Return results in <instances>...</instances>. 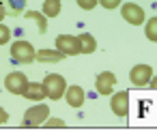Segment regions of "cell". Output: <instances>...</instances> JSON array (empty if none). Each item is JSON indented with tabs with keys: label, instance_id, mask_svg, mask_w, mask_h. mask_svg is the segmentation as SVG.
<instances>
[{
	"label": "cell",
	"instance_id": "52a82bcc",
	"mask_svg": "<svg viewBox=\"0 0 157 131\" xmlns=\"http://www.w3.org/2000/svg\"><path fill=\"white\" fill-rule=\"evenodd\" d=\"M151 77H153V67H148V65H136V67L129 71V80H131V84L138 86V88L146 86Z\"/></svg>",
	"mask_w": 157,
	"mask_h": 131
},
{
	"label": "cell",
	"instance_id": "9a60e30c",
	"mask_svg": "<svg viewBox=\"0 0 157 131\" xmlns=\"http://www.w3.org/2000/svg\"><path fill=\"white\" fill-rule=\"evenodd\" d=\"M60 9H63V2H60V0H43V15H45V17H56V15H60Z\"/></svg>",
	"mask_w": 157,
	"mask_h": 131
},
{
	"label": "cell",
	"instance_id": "7c38bea8",
	"mask_svg": "<svg viewBox=\"0 0 157 131\" xmlns=\"http://www.w3.org/2000/svg\"><path fill=\"white\" fill-rule=\"evenodd\" d=\"M75 39H78L80 54H93V52L97 50V41H95V37H90L88 32H82V35H78Z\"/></svg>",
	"mask_w": 157,
	"mask_h": 131
},
{
	"label": "cell",
	"instance_id": "5b68a950",
	"mask_svg": "<svg viewBox=\"0 0 157 131\" xmlns=\"http://www.w3.org/2000/svg\"><path fill=\"white\" fill-rule=\"evenodd\" d=\"M129 92L127 90H121V92H114L112 99H110V107H112V114L116 116H127L129 114Z\"/></svg>",
	"mask_w": 157,
	"mask_h": 131
},
{
	"label": "cell",
	"instance_id": "2e32d148",
	"mask_svg": "<svg viewBox=\"0 0 157 131\" xmlns=\"http://www.w3.org/2000/svg\"><path fill=\"white\" fill-rule=\"evenodd\" d=\"M26 20H35L37 22V28H39V35H45L48 32V20L41 11H26Z\"/></svg>",
	"mask_w": 157,
	"mask_h": 131
},
{
	"label": "cell",
	"instance_id": "4fadbf2b",
	"mask_svg": "<svg viewBox=\"0 0 157 131\" xmlns=\"http://www.w3.org/2000/svg\"><path fill=\"white\" fill-rule=\"evenodd\" d=\"M63 58H65V54H60L58 50H39V52H35V60H39V62L54 65V62H60Z\"/></svg>",
	"mask_w": 157,
	"mask_h": 131
},
{
	"label": "cell",
	"instance_id": "277c9868",
	"mask_svg": "<svg viewBox=\"0 0 157 131\" xmlns=\"http://www.w3.org/2000/svg\"><path fill=\"white\" fill-rule=\"evenodd\" d=\"M121 15H123V20H125L127 24H131V26H140V24H144V20H146L144 9L138 7V5H133V2H125V5L121 7Z\"/></svg>",
	"mask_w": 157,
	"mask_h": 131
},
{
	"label": "cell",
	"instance_id": "8fae6325",
	"mask_svg": "<svg viewBox=\"0 0 157 131\" xmlns=\"http://www.w3.org/2000/svg\"><path fill=\"white\" fill-rule=\"evenodd\" d=\"M22 95L28 101H43L45 99V90H43V84L41 82H28Z\"/></svg>",
	"mask_w": 157,
	"mask_h": 131
},
{
	"label": "cell",
	"instance_id": "7a4b0ae2",
	"mask_svg": "<svg viewBox=\"0 0 157 131\" xmlns=\"http://www.w3.org/2000/svg\"><path fill=\"white\" fill-rule=\"evenodd\" d=\"M35 47L28 43V41H15L11 45V58L20 65H30L35 62Z\"/></svg>",
	"mask_w": 157,
	"mask_h": 131
},
{
	"label": "cell",
	"instance_id": "8992f818",
	"mask_svg": "<svg viewBox=\"0 0 157 131\" xmlns=\"http://www.w3.org/2000/svg\"><path fill=\"white\" fill-rule=\"evenodd\" d=\"M56 50L65 56H78L80 47H78V39L73 35H58L56 37Z\"/></svg>",
	"mask_w": 157,
	"mask_h": 131
},
{
	"label": "cell",
	"instance_id": "3957f363",
	"mask_svg": "<svg viewBox=\"0 0 157 131\" xmlns=\"http://www.w3.org/2000/svg\"><path fill=\"white\" fill-rule=\"evenodd\" d=\"M48 116H50V107H48V105H33V107L26 110L22 125H24V127H41Z\"/></svg>",
	"mask_w": 157,
	"mask_h": 131
},
{
	"label": "cell",
	"instance_id": "9c48e42d",
	"mask_svg": "<svg viewBox=\"0 0 157 131\" xmlns=\"http://www.w3.org/2000/svg\"><path fill=\"white\" fill-rule=\"evenodd\" d=\"M114 86H116V75L112 71H101L97 75V80H95V88H97L99 95H105V97L112 95Z\"/></svg>",
	"mask_w": 157,
	"mask_h": 131
},
{
	"label": "cell",
	"instance_id": "6da1fadb",
	"mask_svg": "<svg viewBox=\"0 0 157 131\" xmlns=\"http://www.w3.org/2000/svg\"><path fill=\"white\" fill-rule=\"evenodd\" d=\"M65 88H67V80L58 73H48L45 80H43V90H45V97L52 99V101H58L63 95H65Z\"/></svg>",
	"mask_w": 157,
	"mask_h": 131
},
{
	"label": "cell",
	"instance_id": "ba28073f",
	"mask_svg": "<svg viewBox=\"0 0 157 131\" xmlns=\"http://www.w3.org/2000/svg\"><path fill=\"white\" fill-rule=\"evenodd\" d=\"M26 84H28V80H26V75L22 71H13V73H9L5 77V88L11 95H22L24 88H26Z\"/></svg>",
	"mask_w": 157,
	"mask_h": 131
},
{
	"label": "cell",
	"instance_id": "44dd1931",
	"mask_svg": "<svg viewBox=\"0 0 157 131\" xmlns=\"http://www.w3.org/2000/svg\"><path fill=\"white\" fill-rule=\"evenodd\" d=\"M97 2L103 7V9H108V11H112V9H116V7H121V2L123 0H97Z\"/></svg>",
	"mask_w": 157,
	"mask_h": 131
},
{
	"label": "cell",
	"instance_id": "7402d4cb",
	"mask_svg": "<svg viewBox=\"0 0 157 131\" xmlns=\"http://www.w3.org/2000/svg\"><path fill=\"white\" fill-rule=\"evenodd\" d=\"M5 122H9V112L0 105V125H5Z\"/></svg>",
	"mask_w": 157,
	"mask_h": 131
},
{
	"label": "cell",
	"instance_id": "ac0fdd59",
	"mask_svg": "<svg viewBox=\"0 0 157 131\" xmlns=\"http://www.w3.org/2000/svg\"><path fill=\"white\" fill-rule=\"evenodd\" d=\"M41 127H45V129H65V120L63 118H50L48 116Z\"/></svg>",
	"mask_w": 157,
	"mask_h": 131
},
{
	"label": "cell",
	"instance_id": "d6986e66",
	"mask_svg": "<svg viewBox=\"0 0 157 131\" xmlns=\"http://www.w3.org/2000/svg\"><path fill=\"white\" fill-rule=\"evenodd\" d=\"M9 39H11V28L5 26V24H0V45L9 43Z\"/></svg>",
	"mask_w": 157,
	"mask_h": 131
},
{
	"label": "cell",
	"instance_id": "603a6c76",
	"mask_svg": "<svg viewBox=\"0 0 157 131\" xmlns=\"http://www.w3.org/2000/svg\"><path fill=\"white\" fill-rule=\"evenodd\" d=\"M7 17V9H5V2H0V22Z\"/></svg>",
	"mask_w": 157,
	"mask_h": 131
},
{
	"label": "cell",
	"instance_id": "e0dca14e",
	"mask_svg": "<svg viewBox=\"0 0 157 131\" xmlns=\"http://www.w3.org/2000/svg\"><path fill=\"white\" fill-rule=\"evenodd\" d=\"M146 39L148 41H157V17H151L148 22H146Z\"/></svg>",
	"mask_w": 157,
	"mask_h": 131
},
{
	"label": "cell",
	"instance_id": "30bf717a",
	"mask_svg": "<svg viewBox=\"0 0 157 131\" xmlns=\"http://www.w3.org/2000/svg\"><path fill=\"white\" fill-rule=\"evenodd\" d=\"M63 97L67 99V103H69L71 107H82L84 101H86V92H84V88L78 86V84H75V86H67Z\"/></svg>",
	"mask_w": 157,
	"mask_h": 131
},
{
	"label": "cell",
	"instance_id": "5bb4252c",
	"mask_svg": "<svg viewBox=\"0 0 157 131\" xmlns=\"http://www.w3.org/2000/svg\"><path fill=\"white\" fill-rule=\"evenodd\" d=\"M5 9H7V13L11 15V17H20L22 13H24V9H26V0H5Z\"/></svg>",
	"mask_w": 157,
	"mask_h": 131
},
{
	"label": "cell",
	"instance_id": "ffe728a7",
	"mask_svg": "<svg viewBox=\"0 0 157 131\" xmlns=\"http://www.w3.org/2000/svg\"><path fill=\"white\" fill-rule=\"evenodd\" d=\"M75 2H78V7L80 9H84V11H93L99 2H97V0H75Z\"/></svg>",
	"mask_w": 157,
	"mask_h": 131
}]
</instances>
